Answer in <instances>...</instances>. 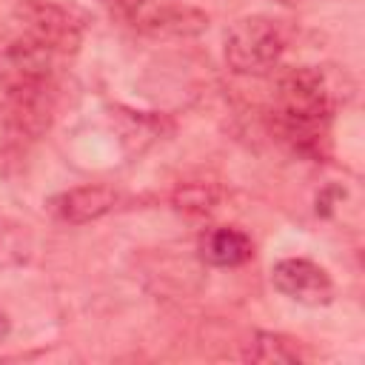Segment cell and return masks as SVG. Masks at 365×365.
<instances>
[{
	"label": "cell",
	"mask_w": 365,
	"mask_h": 365,
	"mask_svg": "<svg viewBox=\"0 0 365 365\" xmlns=\"http://www.w3.org/2000/svg\"><path fill=\"white\" fill-rule=\"evenodd\" d=\"M60 51L23 26L0 37V88L6 94H40L57 66Z\"/></svg>",
	"instance_id": "obj_2"
},
{
	"label": "cell",
	"mask_w": 365,
	"mask_h": 365,
	"mask_svg": "<svg viewBox=\"0 0 365 365\" xmlns=\"http://www.w3.org/2000/svg\"><path fill=\"white\" fill-rule=\"evenodd\" d=\"M120 202V194L111 185H80L54 200V214L63 222L83 225L91 220H100L103 214L114 211Z\"/></svg>",
	"instance_id": "obj_6"
},
{
	"label": "cell",
	"mask_w": 365,
	"mask_h": 365,
	"mask_svg": "<svg viewBox=\"0 0 365 365\" xmlns=\"http://www.w3.org/2000/svg\"><path fill=\"white\" fill-rule=\"evenodd\" d=\"M17 26H23L31 34L43 37L46 43H51L60 54H68L80 46V31H77L74 20L51 3H26L20 9Z\"/></svg>",
	"instance_id": "obj_5"
},
{
	"label": "cell",
	"mask_w": 365,
	"mask_h": 365,
	"mask_svg": "<svg viewBox=\"0 0 365 365\" xmlns=\"http://www.w3.org/2000/svg\"><path fill=\"white\" fill-rule=\"evenodd\" d=\"M271 282L282 297L302 302V305H325L334 297V282L328 271L299 257L279 259L271 271Z\"/></svg>",
	"instance_id": "obj_4"
},
{
	"label": "cell",
	"mask_w": 365,
	"mask_h": 365,
	"mask_svg": "<svg viewBox=\"0 0 365 365\" xmlns=\"http://www.w3.org/2000/svg\"><path fill=\"white\" fill-rule=\"evenodd\" d=\"M331 117L334 97L317 68L302 66L279 77L274 94V123L282 140H288L297 151L317 154L328 140Z\"/></svg>",
	"instance_id": "obj_1"
},
{
	"label": "cell",
	"mask_w": 365,
	"mask_h": 365,
	"mask_svg": "<svg viewBox=\"0 0 365 365\" xmlns=\"http://www.w3.org/2000/svg\"><path fill=\"white\" fill-rule=\"evenodd\" d=\"M285 37L268 17H242L225 34V63L237 74H268L279 66Z\"/></svg>",
	"instance_id": "obj_3"
},
{
	"label": "cell",
	"mask_w": 365,
	"mask_h": 365,
	"mask_svg": "<svg viewBox=\"0 0 365 365\" xmlns=\"http://www.w3.org/2000/svg\"><path fill=\"white\" fill-rule=\"evenodd\" d=\"M200 254L205 262L211 265H220V268H234V265H242L245 259H251L254 254V242L245 231L240 228H211L202 234L200 240Z\"/></svg>",
	"instance_id": "obj_7"
},
{
	"label": "cell",
	"mask_w": 365,
	"mask_h": 365,
	"mask_svg": "<svg viewBox=\"0 0 365 365\" xmlns=\"http://www.w3.org/2000/svg\"><path fill=\"white\" fill-rule=\"evenodd\" d=\"M279 3H285V6H294V3H299V0H279Z\"/></svg>",
	"instance_id": "obj_11"
},
{
	"label": "cell",
	"mask_w": 365,
	"mask_h": 365,
	"mask_svg": "<svg viewBox=\"0 0 365 365\" xmlns=\"http://www.w3.org/2000/svg\"><path fill=\"white\" fill-rule=\"evenodd\" d=\"M111 11H117V14H123V17H134L143 6H145V0H103Z\"/></svg>",
	"instance_id": "obj_10"
},
{
	"label": "cell",
	"mask_w": 365,
	"mask_h": 365,
	"mask_svg": "<svg viewBox=\"0 0 365 365\" xmlns=\"http://www.w3.org/2000/svg\"><path fill=\"white\" fill-rule=\"evenodd\" d=\"M143 23L154 34H197L208 26V17L194 9H163Z\"/></svg>",
	"instance_id": "obj_8"
},
{
	"label": "cell",
	"mask_w": 365,
	"mask_h": 365,
	"mask_svg": "<svg viewBox=\"0 0 365 365\" xmlns=\"http://www.w3.org/2000/svg\"><path fill=\"white\" fill-rule=\"evenodd\" d=\"M245 356L254 362H299L302 359L294 339L279 336V334H257Z\"/></svg>",
	"instance_id": "obj_9"
}]
</instances>
